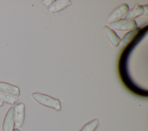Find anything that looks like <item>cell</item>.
<instances>
[{"label": "cell", "mask_w": 148, "mask_h": 131, "mask_svg": "<svg viewBox=\"0 0 148 131\" xmlns=\"http://www.w3.org/2000/svg\"><path fill=\"white\" fill-rule=\"evenodd\" d=\"M103 32L108 41L113 47H116L119 46L121 39L113 30L109 28L108 26H105L103 28Z\"/></svg>", "instance_id": "7"}, {"label": "cell", "mask_w": 148, "mask_h": 131, "mask_svg": "<svg viewBox=\"0 0 148 131\" xmlns=\"http://www.w3.org/2000/svg\"><path fill=\"white\" fill-rule=\"evenodd\" d=\"M31 97L35 102L43 106L53 108L56 111H60L61 109V102L57 99L39 92L32 93Z\"/></svg>", "instance_id": "1"}, {"label": "cell", "mask_w": 148, "mask_h": 131, "mask_svg": "<svg viewBox=\"0 0 148 131\" xmlns=\"http://www.w3.org/2000/svg\"><path fill=\"white\" fill-rule=\"evenodd\" d=\"M129 10L128 5L127 3H123L115 9H114L108 17V21L109 23L120 20L121 17L126 14Z\"/></svg>", "instance_id": "5"}, {"label": "cell", "mask_w": 148, "mask_h": 131, "mask_svg": "<svg viewBox=\"0 0 148 131\" xmlns=\"http://www.w3.org/2000/svg\"><path fill=\"white\" fill-rule=\"evenodd\" d=\"M14 125V110L13 107H11L4 117L2 126V131H13Z\"/></svg>", "instance_id": "3"}, {"label": "cell", "mask_w": 148, "mask_h": 131, "mask_svg": "<svg viewBox=\"0 0 148 131\" xmlns=\"http://www.w3.org/2000/svg\"><path fill=\"white\" fill-rule=\"evenodd\" d=\"M0 92L16 97H18L20 95V91L18 87L2 81H0Z\"/></svg>", "instance_id": "6"}, {"label": "cell", "mask_w": 148, "mask_h": 131, "mask_svg": "<svg viewBox=\"0 0 148 131\" xmlns=\"http://www.w3.org/2000/svg\"><path fill=\"white\" fill-rule=\"evenodd\" d=\"M99 125V121L94 119L85 124L79 131H95Z\"/></svg>", "instance_id": "12"}, {"label": "cell", "mask_w": 148, "mask_h": 131, "mask_svg": "<svg viewBox=\"0 0 148 131\" xmlns=\"http://www.w3.org/2000/svg\"><path fill=\"white\" fill-rule=\"evenodd\" d=\"M140 32V29L138 27L132 31H130L123 36L122 39L120 40L119 46H120L122 47H125L129 45L137 36Z\"/></svg>", "instance_id": "9"}, {"label": "cell", "mask_w": 148, "mask_h": 131, "mask_svg": "<svg viewBox=\"0 0 148 131\" xmlns=\"http://www.w3.org/2000/svg\"><path fill=\"white\" fill-rule=\"evenodd\" d=\"M13 131H21L19 129H18V128H16V129H13Z\"/></svg>", "instance_id": "16"}, {"label": "cell", "mask_w": 148, "mask_h": 131, "mask_svg": "<svg viewBox=\"0 0 148 131\" xmlns=\"http://www.w3.org/2000/svg\"><path fill=\"white\" fill-rule=\"evenodd\" d=\"M15 126L21 128L25 119V105L23 103H18L14 107Z\"/></svg>", "instance_id": "4"}, {"label": "cell", "mask_w": 148, "mask_h": 131, "mask_svg": "<svg viewBox=\"0 0 148 131\" xmlns=\"http://www.w3.org/2000/svg\"><path fill=\"white\" fill-rule=\"evenodd\" d=\"M143 9H144V13H143V15H144V16H147V13H148L147 5H143Z\"/></svg>", "instance_id": "14"}, {"label": "cell", "mask_w": 148, "mask_h": 131, "mask_svg": "<svg viewBox=\"0 0 148 131\" xmlns=\"http://www.w3.org/2000/svg\"><path fill=\"white\" fill-rule=\"evenodd\" d=\"M3 106V102L0 99V107H2Z\"/></svg>", "instance_id": "15"}, {"label": "cell", "mask_w": 148, "mask_h": 131, "mask_svg": "<svg viewBox=\"0 0 148 131\" xmlns=\"http://www.w3.org/2000/svg\"><path fill=\"white\" fill-rule=\"evenodd\" d=\"M112 30L118 31H132L137 28V24L134 20L120 19L109 23V27Z\"/></svg>", "instance_id": "2"}, {"label": "cell", "mask_w": 148, "mask_h": 131, "mask_svg": "<svg viewBox=\"0 0 148 131\" xmlns=\"http://www.w3.org/2000/svg\"><path fill=\"white\" fill-rule=\"evenodd\" d=\"M0 99L3 102L10 105L16 104L18 101V97L6 94L1 92H0Z\"/></svg>", "instance_id": "11"}, {"label": "cell", "mask_w": 148, "mask_h": 131, "mask_svg": "<svg viewBox=\"0 0 148 131\" xmlns=\"http://www.w3.org/2000/svg\"><path fill=\"white\" fill-rule=\"evenodd\" d=\"M144 13L143 6L137 5L129 10L124 16V19L133 20V19L142 16Z\"/></svg>", "instance_id": "10"}, {"label": "cell", "mask_w": 148, "mask_h": 131, "mask_svg": "<svg viewBox=\"0 0 148 131\" xmlns=\"http://www.w3.org/2000/svg\"><path fill=\"white\" fill-rule=\"evenodd\" d=\"M70 0H56L54 1L51 5L48 8V10L51 13H57L60 12L71 5Z\"/></svg>", "instance_id": "8"}, {"label": "cell", "mask_w": 148, "mask_h": 131, "mask_svg": "<svg viewBox=\"0 0 148 131\" xmlns=\"http://www.w3.org/2000/svg\"><path fill=\"white\" fill-rule=\"evenodd\" d=\"M53 1H52V0H44L42 1V3L46 6L49 8L51 5V4L53 2Z\"/></svg>", "instance_id": "13"}]
</instances>
